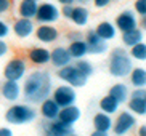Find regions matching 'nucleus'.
<instances>
[{"label":"nucleus","instance_id":"nucleus-16","mask_svg":"<svg viewBox=\"0 0 146 136\" xmlns=\"http://www.w3.org/2000/svg\"><path fill=\"white\" fill-rule=\"evenodd\" d=\"M35 37L39 38L42 43H52V42H55L56 38H58V30H56V27H53V26L43 24V26H40L39 29H37Z\"/></svg>","mask_w":146,"mask_h":136},{"label":"nucleus","instance_id":"nucleus-25","mask_svg":"<svg viewBox=\"0 0 146 136\" xmlns=\"http://www.w3.org/2000/svg\"><path fill=\"white\" fill-rule=\"evenodd\" d=\"M68 50H69V55H71V58L82 59V58L87 55V43H85V40H74Z\"/></svg>","mask_w":146,"mask_h":136},{"label":"nucleus","instance_id":"nucleus-30","mask_svg":"<svg viewBox=\"0 0 146 136\" xmlns=\"http://www.w3.org/2000/svg\"><path fill=\"white\" fill-rule=\"evenodd\" d=\"M76 67H77L79 71H80V72L84 74V75H87V77H90L92 74H93V66H92V64L88 63V61L80 59L77 64H76Z\"/></svg>","mask_w":146,"mask_h":136},{"label":"nucleus","instance_id":"nucleus-28","mask_svg":"<svg viewBox=\"0 0 146 136\" xmlns=\"http://www.w3.org/2000/svg\"><path fill=\"white\" fill-rule=\"evenodd\" d=\"M129 109L133 114L145 117L146 115V98H132L129 101Z\"/></svg>","mask_w":146,"mask_h":136},{"label":"nucleus","instance_id":"nucleus-42","mask_svg":"<svg viewBox=\"0 0 146 136\" xmlns=\"http://www.w3.org/2000/svg\"><path fill=\"white\" fill-rule=\"evenodd\" d=\"M68 136H79V135H74V133H71V135H68Z\"/></svg>","mask_w":146,"mask_h":136},{"label":"nucleus","instance_id":"nucleus-20","mask_svg":"<svg viewBox=\"0 0 146 136\" xmlns=\"http://www.w3.org/2000/svg\"><path fill=\"white\" fill-rule=\"evenodd\" d=\"M29 59H31V63H34V64H47V63H50V51L42 47L32 48L29 51Z\"/></svg>","mask_w":146,"mask_h":136},{"label":"nucleus","instance_id":"nucleus-41","mask_svg":"<svg viewBox=\"0 0 146 136\" xmlns=\"http://www.w3.org/2000/svg\"><path fill=\"white\" fill-rule=\"evenodd\" d=\"M60 3H63V5H72L76 0H58Z\"/></svg>","mask_w":146,"mask_h":136},{"label":"nucleus","instance_id":"nucleus-13","mask_svg":"<svg viewBox=\"0 0 146 136\" xmlns=\"http://www.w3.org/2000/svg\"><path fill=\"white\" fill-rule=\"evenodd\" d=\"M71 59H72V58L69 55V50H66V48H63V47L55 48V50L50 53V61H52V64L58 69L68 66V64L71 63Z\"/></svg>","mask_w":146,"mask_h":136},{"label":"nucleus","instance_id":"nucleus-18","mask_svg":"<svg viewBox=\"0 0 146 136\" xmlns=\"http://www.w3.org/2000/svg\"><path fill=\"white\" fill-rule=\"evenodd\" d=\"M95 32H96V35L98 37H101L103 40H111V38H114L117 35V29H116V26L111 24V22H108V21H103V22H100L98 27L95 29Z\"/></svg>","mask_w":146,"mask_h":136},{"label":"nucleus","instance_id":"nucleus-35","mask_svg":"<svg viewBox=\"0 0 146 136\" xmlns=\"http://www.w3.org/2000/svg\"><path fill=\"white\" fill-rule=\"evenodd\" d=\"M8 8H10V0H0V15L8 11Z\"/></svg>","mask_w":146,"mask_h":136},{"label":"nucleus","instance_id":"nucleus-3","mask_svg":"<svg viewBox=\"0 0 146 136\" xmlns=\"http://www.w3.org/2000/svg\"><path fill=\"white\" fill-rule=\"evenodd\" d=\"M37 117V112L27 104H15L7 111L5 114V120L11 125H23L29 123Z\"/></svg>","mask_w":146,"mask_h":136},{"label":"nucleus","instance_id":"nucleus-15","mask_svg":"<svg viewBox=\"0 0 146 136\" xmlns=\"http://www.w3.org/2000/svg\"><path fill=\"white\" fill-rule=\"evenodd\" d=\"M42 106H40V114L43 115V119H47V120H55L56 117H58V112H60L61 107L56 104L55 101H53V98H47V99H43L42 102H40Z\"/></svg>","mask_w":146,"mask_h":136},{"label":"nucleus","instance_id":"nucleus-33","mask_svg":"<svg viewBox=\"0 0 146 136\" xmlns=\"http://www.w3.org/2000/svg\"><path fill=\"white\" fill-rule=\"evenodd\" d=\"M132 98H146L145 88H137V90L132 93Z\"/></svg>","mask_w":146,"mask_h":136},{"label":"nucleus","instance_id":"nucleus-38","mask_svg":"<svg viewBox=\"0 0 146 136\" xmlns=\"http://www.w3.org/2000/svg\"><path fill=\"white\" fill-rule=\"evenodd\" d=\"M0 136H13V131L10 128H0Z\"/></svg>","mask_w":146,"mask_h":136},{"label":"nucleus","instance_id":"nucleus-14","mask_svg":"<svg viewBox=\"0 0 146 136\" xmlns=\"http://www.w3.org/2000/svg\"><path fill=\"white\" fill-rule=\"evenodd\" d=\"M13 30L19 38H26L34 32V22H32V19L21 18V19H18V21L15 22Z\"/></svg>","mask_w":146,"mask_h":136},{"label":"nucleus","instance_id":"nucleus-7","mask_svg":"<svg viewBox=\"0 0 146 136\" xmlns=\"http://www.w3.org/2000/svg\"><path fill=\"white\" fill-rule=\"evenodd\" d=\"M137 125V119L133 117L130 112H120L117 115L116 122L112 125V130H114V135L116 136H124L129 131H132V128Z\"/></svg>","mask_w":146,"mask_h":136},{"label":"nucleus","instance_id":"nucleus-19","mask_svg":"<svg viewBox=\"0 0 146 136\" xmlns=\"http://www.w3.org/2000/svg\"><path fill=\"white\" fill-rule=\"evenodd\" d=\"M88 18H90V11L85 8V7H74L72 13H71V21L76 26H85L88 22Z\"/></svg>","mask_w":146,"mask_h":136},{"label":"nucleus","instance_id":"nucleus-21","mask_svg":"<svg viewBox=\"0 0 146 136\" xmlns=\"http://www.w3.org/2000/svg\"><path fill=\"white\" fill-rule=\"evenodd\" d=\"M122 42H124L127 47H133V45L143 42V30L138 29V27L130 29V30H125L124 35H122Z\"/></svg>","mask_w":146,"mask_h":136},{"label":"nucleus","instance_id":"nucleus-40","mask_svg":"<svg viewBox=\"0 0 146 136\" xmlns=\"http://www.w3.org/2000/svg\"><path fill=\"white\" fill-rule=\"evenodd\" d=\"M138 136H146V125H141V127H140V133H138Z\"/></svg>","mask_w":146,"mask_h":136},{"label":"nucleus","instance_id":"nucleus-1","mask_svg":"<svg viewBox=\"0 0 146 136\" xmlns=\"http://www.w3.org/2000/svg\"><path fill=\"white\" fill-rule=\"evenodd\" d=\"M52 93V77L45 71H35L24 82V99L37 104L50 98Z\"/></svg>","mask_w":146,"mask_h":136},{"label":"nucleus","instance_id":"nucleus-22","mask_svg":"<svg viewBox=\"0 0 146 136\" xmlns=\"http://www.w3.org/2000/svg\"><path fill=\"white\" fill-rule=\"evenodd\" d=\"M109 96H112L120 104V102L127 101V98L130 96V91L127 88V85H124V83H116V85H112L111 90H109Z\"/></svg>","mask_w":146,"mask_h":136},{"label":"nucleus","instance_id":"nucleus-23","mask_svg":"<svg viewBox=\"0 0 146 136\" xmlns=\"http://www.w3.org/2000/svg\"><path fill=\"white\" fill-rule=\"evenodd\" d=\"M93 127L95 130H101V131H109L112 128V119L109 117V114H96L93 117Z\"/></svg>","mask_w":146,"mask_h":136},{"label":"nucleus","instance_id":"nucleus-43","mask_svg":"<svg viewBox=\"0 0 146 136\" xmlns=\"http://www.w3.org/2000/svg\"><path fill=\"white\" fill-rule=\"evenodd\" d=\"M35 2H39V0H35Z\"/></svg>","mask_w":146,"mask_h":136},{"label":"nucleus","instance_id":"nucleus-10","mask_svg":"<svg viewBox=\"0 0 146 136\" xmlns=\"http://www.w3.org/2000/svg\"><path fill=\"white\" fill-rule=\"evenodd\" d=\"M135 27H138V22H137V16H135V13H133V11L125 10V11H122L119 16H117V19H116V29L125 32V30L135 29Z\"/></svg>","mask_w":146,"mask_h":136},{"label":"nucleus","instance_id":"nucleus-11","mask_svg":"<svg viewBox=\"0 0 146 136\" xmlns=\"http://www.w3.org/2000/svg\"><path fill=\"white\" fill-rule=\"evenodd\" d=\"M80 115H82L80 109H79L76 104H71V106L61 107L56 119L61 120V122H64V123H68V125H74L79 119H80Z\"/></svg>","mask_w":146,"mask_h":136},{"label":"nucleus","instance_id":"nucleus-39","mask_svg":"<svg viewBox=\"0 0 146 136\" xmlns=\"http://www.w3.org/2000/svg\"><path fill=\"white\" fill-rule=\"evenodd\" d=\"M90 136H109V135H108V131H101V130H95V131L92 133Z\"/></svg>","mask_w":146,"mask_h":136},{"label":"nucleus","instance_id":"nucleus-24","mask_svg":"<svg viewBox=\"0 0 146 136\" xmlns=\"http://www.w3.org/2000/svg\"><path fill=\"white\" fill-rule=\"evenodd\" d=\"M35 11H37V2L35 0H23L19 3V15H21V18L32 19L35 16Z\"/></svg>","mask_w":146,"mask_h":136},{"label":"nucleus","instance_id":"nucleus-5","mask_svg":"<svg viewBox=\"0 0 146 136\" xmlns=\"http://www.w3.org/2000/svg\"><path fill=\"white\" fill-rule=\"evenodd\" d=\"M34 18H37V21L42 22V24H50V22H55L60 18V10H58L56 5L45 2L42 5H37V11H35Z\"/></svg>","mask_w":146,"mask_h":136},{"label":"nucleus","instance_id":"nucleus-37","mask_svg":"<svg viewBox=\"0 0 146 136\" xmlns=\"http://www.w3.org/2000/svg\"><path fill=\"white\" fill-rule=\"evenodd\" d=\"M72 5H63V16L71 18V13H72Z\"/></svg>","mask_w":146,"mask_h":136},{"label":"nucleus","instance_id":"nucleus-17","mask_svg":"<svg viewBox=\"0 0 146 136\" xmlns=\"http://www.w3.org/2000/svg\"><path fill=\"white\" fill-rule=\"evenodd\" d=\"M2 94L7 101H16L21 94V86L18 85V82L7 80L2 86Z\"/></svg>","mask_w":146,"mask_h":136},{"label":"nucleus","instance_id":"nucleus-36","mask_svg":"<svg viewBox=\"0 0 146 136\" xmlns=\"http://www.w3.org/2000/svg\"><path fill=\"white\" fill-rule=\"evenodd\" d=\"M93 2H95L96 8H104V7H108V5L111 3V0H93Z\"/></svg>","mask_w":146,"mask_h":136},{"label":"nucleus","instance_id":"nucleus-8","mask_svg":"<svg viewBox=\"0 0 146 136\" xmlns=\"http://www.w3.org/2000/svg\"><path fill=\"white\" fill-rule=\"evenodd\" d=\"M26 74V64H24V59L21 58H15L11 59L7 66H5L3 75L7 80H13V82H19Z\"/></svg>","mask_w":146,"mask_h":136},{"label":"nucleus","instance_id":"nucleus-29","mask_svg":"<svg viewBox=\"0 0 146 136\" xmlns=\"http://www.w3.org/2000/svg\"><path fill=\"white\" fill-rule=\"evenodd\" d=\"M130 56L135 58V59H138V61H145L146 59V45L143 42L133 45L132 50H130Z\"/></svg>","mask_w":146,"mask_h":136},{"label":"nucleus","instance_id":"nucleus-31","mask_svg":"<svg viewBox=\"0 0 146 136\" xmlns=\"http://www.w3.org/2000/svg\"><path fill=\"white\" fill-rule=\"evenodd\" d=\"M135 11L140 16H145L146 15V0H137L135 2Z\"/></svg>","mask_w":146,"mask_h":136},{"label":"nucleus","instance_id":"nucleus-12","mask_svg":"<svg viewBox=\"0 0 146 136\" xmlns=\"http://www.w3.org/2000/svg\"><path fill=\"white\" fill-rule=\"evenodd\" d=\"M47 136H68L72 133V125H68L61 120H50V123L47 125L45 130Z\"/></svg>","mask_w":146,"mask_h":136},{"label":"nucleus","instance_id":"nucleus-9","mask_svg":"<svg viewBox=\"0 0 146 136\" xmlns=\"http://www.w3.org/2000/svg\"><path fill=\"white\" fill-rule=\"evenodd\" d=\"M85 43H87V53H92V55H103V53L108 51L106 40L98 37L95 30H88Z\"/></svg>","mask_w":146,"mask_h":136},{"label":"nucleus","instance_id":"nucleus-4","mask_svg":"<svg viewBox=\"0 0 146 136\" xmlns=\"http://www.w3.org/2000/svg\"><path fill=\"white\" fill-rule=\"evenodd\" d=\"M58 77H60L61 80H64L68 85L76 86V88H79V86H84V85L87 83V80H88V77L84 75V74H82L80 71L76 67V66H69V64L60 69Z\"/></svg>","mask_w":146,"mask_h":136},{"label":"nucleus","instance_id":"nucleus-2","mask_svg":"<svg viewBox=\"0 0 146 136\" xmlns=\"http://www.w3.org/2000/svg\"><path fill=\"white\" fill-rule=\"evenodd\" d=\"M132 58L127 55L125 50L116 48L111 55V61H109V74L114 77H125L129 75L132 71Z\"/></svg>","mask_w":146,"mask_h":136},{"label":"nucleus","instance_id":"nucleus-26","mask_svg":"<svg viewBox=\"0 0 146 136\" xmlns=\"http://www.w3.org/2000/svg\"><path fill=\"white\" fill-rule=\"evenodd\" d=\"M130 82L137 88H145L146 85V71L143 67H137L130 71Z\"/></svg>","mask_w":146,"mask_h":136},{"label":"nucleus","instance_id":"nucleus-27","mask_svg":"<svg viewBox=\"0 0 146 136\" xmlns=\"http://www.w3.org/2000/svg\"><path fill=\"white\" fill-rule=\"evenodd\" d=\"M100 109H101L104 114H116V112L119 111V102L112 98V96L108 94V96L101 98V101H100Z\"/></svg>","mask_w":146,"mask_h":136},{"label":"nucleus","instance_id":"nucleus-34","mask_svg":"<svg viewBox=\"0 0 146 136\" xmlns=\"http://www.w3.org/2000/svg\"><path fill=\"white\" fill-rule=\"evenodd\" d=\"M7 53H8V45L3 42V38H0V58L5 56Z\"/></svg>","mask_w":146,"mask_h":136},{"label":"nucleus","instance_id":"nucleus-32","mask_svg":"<svg viewBox=\"0 0 146 136\" xmlns=\"http://www.w3.org/2000/svg\"><path fill=\"white\" fill-rule=\"evenodd\" d=\"M8 32H10V27L5 24L3 21H0V38L7 37V35H8Z\"/></svg>","mask_w":146,"mask_h":136},{"label":"nucleus","instance_id":"nucleus-6","mask_svg":"<svg viewBox=\"0 0 146 136\" xmlns=\"http://www.w3.org/2000/svg\"><path fill=\"white\" fill-rule=\"evenodd\" d=\"M76 99H77V94L74 91V86L71 85H61L53 91V101L60 107L76 104Z\"/></svg>","mask_w":146,"mask_h":136}]
</instances>
